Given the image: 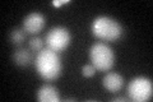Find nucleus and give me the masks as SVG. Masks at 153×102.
<instances>
[{
	"label": "nucleus",
	"mask_w": 153,
	"mask_h": 102,
	"mask_svg": "<svg viewBox=\"0 0 153 102\" xmlns=\"http://www.w3.org/2000/svg\"><path fill=\"white\" fill-rule=\"evenodd\" d=\"M35 66L38 75L44 80H55L61 75V71H63V64H61L59 54L50 48H44L37 52Z\"/></svg>",
	"instance_id": "f257e3e1"
},
{
	"label": "nucleus",
	"mask_w": 153,
	"mask_h": 102,
	"mask_svg": "<svg viewBox=\"0 0 153 102\" xmlns=\"http://www.w3.org/2000/svg\"><path fill=\"white\" fill-rule=\"evenodd\" d=\"M91 30L96 38L106 42H116L121 38L124 28L121 23L107 16H100L92 22Z\"/></svg>",
	"instance_id": "f03ea898"
},
{
	"label": "nucleus",
	"mask_w": 153,
	"mask_h": 102,
	"mask_svg": "<svg viewBox=\"0 0 153 102\" xmlns=\"http://www.w3.org/2000/svg\"><path fill=\"white\" fill-rule=\"evenodd\" d=\"M89 60L96 70L110 71L115 65V54L105 42H96L89 48Z\"/></svg>",
	"instance_id": "7ed1b4c3"
},
{
	"label": "nucleus",
	"mask_w": 153,
	"mask_h": 102,
	"mask_svg": "<svg viewBox=\"0 0 153 102\" xmlns=\"http://www.w3.org/2000/svg\"><path fill=\"white\" fill-rule=\"evenodd\" d=\"M153 84L146 77H135L128 84V97L134 102H146L152 98Z\"/></svg>",
	"instance_id": "20e7f679"
},
{
	"label": "nucleus",
	"mask_w": 153,
	"mask_h": 102,
	"mask_svg": "<svg viewBox=\"0 0 153 102\" xmlns=\"http://www.w3.org/2000/svg\"><path fill=\"white\" fill-rule=\"evenodd\" d=\"M70 42H71V35L69 30L61 26L51 28L45 37V43L47 48L57 52V54L66 50L69 47Z\"/></svg>",
	"instance_id": "39448f33"
},
{
	"label": "nucleus",
	"mask_w": 153,
	"mask_h": 102,
	"mask_svg": "<svg viewBox=\"0 0 153 102\" xmlns=\"http://www.w3.org/2000/svg\"><path fill=\"white\" fill-rule=\"evenodd\" d=\"M46 19L44 14L38 12H32L23 19V30L28 35H37L45 28Z\"/></svg>",
	"instance_id": "423d86ee"
},
{
	"label": "nucleus",
	"mask_w": 153,
	"mask_h": 102,
	"mask_svg": "<svg viewBox=\"0 0 153 102\" xmlns=\"http://www.w3.org/2000/svg\"><path fill=\"white\" fill-rule=\"evenodd\" d=\"M124 82L125 80H124L121 74L115 73V71H110L103 77L102 86L107 92H110V93H117V92L121 91V88L124 87Z\"/></svg>",
	"instance_id": "0eeeda50"
},
{
	"label": "nucleus",
	"mask_w": 153,
	"mask_h": 102,
	"mask_svg": "<svg viewBox=\"0 0 153 102\" xmlns=\"http://www.w3.org/2000/svg\"><path fill=\"white\" fill-rule=\"evenodd\" d=\"M36 98L40 102H57L60 100L59 89H57L55 86L45 83L38 88Z\"/></svg>",
	"instance_id": "6e6552de"
},
{
	"label": "nucleus",
	"mask_w": 153,
	"mask_h": 102,
	"mask_svg": "<svg viewBox=\"0 0 153 102\" xmlns=\"http://www.w3.org/2000/svg\"><path fill=\"white\" fill-rule=\"evenodd\" d=\"M13 63L18 66H27L31 64V61L33 60L32 50L26 47H18L12 55Z\"/></svg>",
	"instance_id": "1a4fd4ad"
},
{
	"label": "nucleus",
	"mask_w": 153,
	"mask_h": 102,
	"mask_svg": "<svg viewBox=\"0 0 153 102\" xmlns=\"http://www.w3.org/2000/svg\"><path fill=\"white\" fill-rule=\"evenodd\" d=\"M26 35L27 33L23 28H14V30H12L10 33H9V40H10L13 45L21 46L26 40Z\"/></svg>",
	"instance_id": "9d476101"
},
{
	"label": "nucleus",
	"mask_w": 153,
	"mask_h": 102,
	"mask_svg": "<svg viewBox=\"0 0 153 102\" xmlns=\"http://www.w3.org/2000/svg\"><path fill=\"white\" fill-rule=\"evenodd\" d=\"M28 46H30V48L32 51H37L40 52L41 50H44V46H45V41L42 40L41 37H32L30 42H28Z\"/></svg>",
	"instance_id": "9b49d317"
},
{
	"label": "nucleus",
	"mask_w": 153,
	"mask_h": 102,
	"mask_svg": "<svg viewBox=\"0 0 153 102\" xmlns=\"http://www.w3.org/2000/svg\"><path fill=\"white\" fill-rule=\"evenodd\" d=\"M96 68L92 65V64H85L83 68H82V74L83 77H85V78H91V77H93L96 74Z\"/></svg>",
	"instance_id": "f8f14e48"
},
{
	"label": "nucleus",
	"mask_w": 153,
	"mask_h": 102,
	"mask_svg": "<svg viewBox=\"0 0 153 102\" xmlns=\"http://www.w3.org/2000/svg\"><path fill=\"white\" fill-rule=\"evenodd\" d=\"M112 101H115V102H120V101H125V102H128V101H130V100H129V97H128V96H125V97L119 96V97H115Z\"/></svg>",
	"instance_id": "ddd939ff"
},
{
	"label": "nucleus",
	"mask_w": 153,
	"mask_h": 102,
	"mask_svg": "<svg viewBox=\"0 0 153 102\" xmlns=\"http://www.w3.org/2000/svg\"><path fill=\"white\" fill-rule=\"evenodd\" d=\"M65 3H68V0H63V1H54L52 4H54L55 7H60L61 4H65Z\"/></svg>",
	"instance_id": "4468645a"
}]
</instances>
